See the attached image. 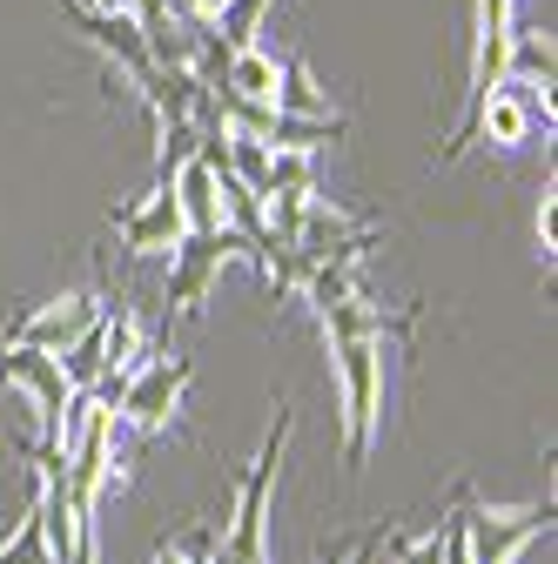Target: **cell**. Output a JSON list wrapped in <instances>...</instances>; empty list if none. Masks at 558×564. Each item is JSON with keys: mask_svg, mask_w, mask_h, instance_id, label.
I'll return each instance as SVG.
<instances>
[{"mask_svg": "<svg viewBox=\"0 0 558 564\" xmlns=\"http://www.w3.org/2000/svg\"><path fill=\"white\" fill-rule=\"evenodd\" d=\"M67 8V21H75L101 54H108V67H121V75L142 88V75H149V41H142V28H135V14L128 8H82V0H61Z\"/></svg>", "mask_w": 558, "mask_h": 564, "instance_id": "8992f818", "label": "cell"}, {"mask_svg": "<svg viewBox=\"0 0 558 564\" xmlns=\"http://www.w3.org/2000/svg\"><path fill=\"white\" fill-rule=\"evenodd\" d=\"M61 564H101V538H95V518H82L75 524V544H67V557Z\"/></svg>", "mask_w": 558, "mask_h": 564, "instance_id": "44dd1931", "label": "cell"}, {"mask_svg": "<svg viewBox=\"0 0 558 564\" xmlns=\"http://www.w3.org/2000/svg\"><path fill=\"white\" fill-rule=\"evenodd\" d=\"M310 188H316V162L303 149H269L262 195H310Z\"/></svg>", "mask_w": 558, "mask_h": 564, "instance_id": "2e32d148", "label": "cell"}, {"mask_svg": "<svg viewBox=\"0 0 558 564\" xmlns=\"http://www.w3.org/2000/svg\"><path fill=\"white\" fill-rule=\"evenodd\" d=\"M269 8H276V0H223V8H216V28H208V34H216L229 54H236V47H256Z\"/></svg>", "mask_w": 558, "mask_h": 564, "instance_id": "5bb4252c", "label": "cell"}, {"mask_svg": "<svg viewBox=\"0 0 558 564\" xmlns=\"http://www.w3.org/2000/svg\"><path fill=\"white\" fill-rule=\"evenodd\" d=\"M0 390H28L34 416H41V437L61 444V410L75 397V383L61 377L54 349H21V343H0Z\"/></svg>", "mask_w": 558, "mask_h": 564, "instance_id": "5b68a950", "label": "cell"}, {"mask_svg": "<svg viewBox=\"0 0 558 564\" xmlns=\"http://www.w3.org/2000/svg\"><path fill=\"white\" fill-rule=\"evenodd\" d=\"M82 8H121V0H82Z\"/></svg>", "mask_w": 558, "mask_h": 564, "instance_id": "cb8c5ba5", "label": "cell"}, {"mask_svg": "<svg viewBox=\"0 0 558 564\" xmlns=\"http://www.w3.org/2000/svg\"><path fill=\"white\" fill-rule=\"evenodd\" d=\"M451 511H458V524H464L471 564H518L525 544L551 538V498H545V505H525V511H492V505L471 498V484H458Z\"/></svg>", "mask_w": 558, "mask_h": 564, "instance_id": "7a4b0ae2", "label": "cell"}, {"mask_svg": "<svg viewBox=\"0 0 558 564\" xmlns=\"http://www.w3.org/2000/svg\"><path fill=\"white\" fill-rule=\"evenodd\" d=\"M189 383H195L189 357H149L121 390V423H135L142 437H162L175 423V410H182V397H189Z\"/></svg>", "mask_w": 558, "mask_h": 564, "instance_id": "277c9868", "label": "cell"}, {"mask_svg": "<svg viewBox=\"0 0 558 564\" xmlns=\"http://www.w3.org/2000/svg\"><path fill=\"white\" fill-rule=\"evenodd\" d=\"M384 551H390L397 564H444V518H438V531H431L425 544H410L397 524H384Z\"/></svg>", "mask_w": 558, "mask_h": 564, "instance_id": "d6986e66", "label": "cell"}, {"mask_svg": "<svg viewBox=\"0 0 558 564\" xmlns=\"http://www.w3.org/2000/svg\"><path fill=\"white\" fill-rule=\"evenodd\" d=\"M276 108H283V115H330V101H323V88L310 82V61H303V54H290V61H283V82H276Z\"/></svg>", "mask_w": 558, "mask_h": 564, "instance_id": "9a60e30c", "label": "cell"}, {"mask_svg": "<svg viewBox=\"0 0 558 564\" xmlns=\"http://www.w3.org/2000/svg\"><path fill=\"white\" fill-rule=\"evenodd\" d=\"M115 236H121V249L128 256H155V249H175V236H182V208H175V188H149V195H135V202H121L115 208Z\"/></svg>", "mask_w": 558, "mask_h": 564, "instance_id": "ba28073f", "label": "cell"}, {"mask_svg": "<svg viewBox=\"0 0 558 564\" xmlns=\"http://www.w3.org/2000/svg\"><path fill=\"white\" fill-rule=\"evenodd\" d=\"M330 349H336V383H343V464H351V477H364L377 416H384V343L343 336Z\"/></svg>", "mask_w": 558, "mask_h": 564, "instance_id": "6da1fadb", "label": "cell"}, {"mask_svg": "<svg viewBox=\"0 0 558 564\" xmlns=\"http://www.w3.org/2000/svg\"><path fill=\"white\" fill-rule=\"evenodd\" d=\"M95 310H101V290H75V296L47 303V310L14 316L0 343H21V349H54V357H61V349H67V343H75V336L95 323Z\"/></svg>", "mask_w": 558, "mask_h": 564, "instance_id": "52a82bcc", "label": "cell"}, {"mask_svg": "<svg viewBox=\"0 0 558 564\" xmlns=\"http://www.w3.org/2000/svg\"><path fill=\"white\" fill-rule=\"evenodd\" d=\"M202 149V121H162V149H155V182L169 188V175Z\"/></svg>", "mask_w": 558, "mask_h": 564, "instance_id": "ac0fdd59", "label": "cell"}, {"mask_svg": "<svg viewBox=\"0 0 558 564\" xmlns=\"http://www.w3.org/2000/svg\"><path fill=\"white\" fill-rule=\"evenodd\" d=\"M0 564H54V557H47V531H41V484H34V498H28L21 531L0 544Z\"/></svg>", "mask_w": 558, "mask_h": 564, "instance_id": "e0dca14e", "label": "cell"}, {"mask_svg": "<svg viewBox=\"0 0 558 564\" xmlns=\"http://www.w3.org/2000/svg\"><path fill=\"white\" fill-rule=\"evenodd\" d=\"M538 249H545V269H551V249H558V188L545 182V202H538Z\"/></svg>", "mask_w": 558, "mask_h": 564, "instance_id": "ffe728a7", "label": "cell"}, {"mask_svg": "<svg viewBox=\"0 0 558 564\" xmlns=\"http://www.w3.org/2000/svg\"><path fill=\"white\" fill-rule=\"evenodd\" d=\"M551 75H558V54H551V41H545L538 28H512V41H505V82L551 88Z\"/></svg>", "mask_w": 558, "mask_h": 564, "instance_id": "8fae6325", "label": "cell"}, {"mask_svg": "<svg viewBox=\"0 0 558 564\" xmlns=\"http://www.w3.org/2000/svg\"><path fill=\"white\" fill-rule=\"evenodd\" d=\"M417 316H425V303H404V310H384V303H371V296L316 310V323H323V336H330V343H343V336H371V343H410Z\"/></svg>", "mask_w": 558, "mask_h": 564, "instance_id": "9c48e42d", "label": "cell"}, {"mask_svg": "<svg viewBox=\"0 0 558 564\" xmlns=\"http://www.w3.org/2000/svg\"><path fill=\"white\" fill-rule=\"evenodd\" d=\"M229 256H249V242L229 223H216V229H182L175 236V262H169V290H162L169 296V316H202L208 282H216V269Z\"/></svg>", "mask_w": 558, "mask_h": 564, "instance_id": "3957f363", "label": "cell"}, {"mask_svg": "<svg viewBox=\"0 0 558 564\" xmlns=\"http://www.w3.org/2000/svg\"><path fill=\"white\" fill-rule=\"evenodd\" d=\"M155 564H182V551H175V544H162V551H155Z\"/></svg>", "mask_w": 558, "mask_h": 564, "instance_id": "603a6c76", "label": "cell"}, {"mask_svg": "<svg viewBox=\"0 0 558 564\" xmlns=\"http://www.w3.org/2000/svg\"><path fill=\"white\" fill-rule=\"evenodd\" d=\"M357 296H371L364 275H357V262L351 256H316V269L303 282V303L310 310H330V303H357Z\"/></svg>", "mask_w": 558, "mask_h": 564, "instance_id": "7c38bea8", "label": "cell"}, {"mask_svg": "<svg viewBox=\"0 0 558 564\" xmlns=\"http://www.w3.org/2000/svg\"><path fill=\"white\" fill-rule=\"evenodd\" d=\"M276 82H283L276 54H262V47H236L216 88H236V95H249V101H276Z\"/></svg>", "mask_w": 558, "mask_h": 564, "instance_id": "4fadbf2b", "label": "cell"}, {"mask_svg": "<svg viewBox=\"0 0 558 564\" xmlns=\"http://www.w3.org/2000/svg\"><path fill=\"white\" fill-rule=\"evenodd\" d=\"M169 188H175V208H182V229H216L223 223V188H216V169L202 155H189L169 175Z\"/></svg>", "mask_w": 558, "mask_h": 564, "instance_id": "30bf717a", "label": "cell"}, {"mask_svg": "<svg viewBox=\"0 0 558 564\" xmlns=\"http://www.w3.org/2000/svg\"><path fill=\"white\" fill-rule=\"evenodd\" d=\"M444 564H471V551H464V524H458V511H444Z\"/></svg>", "mask_w": 558, "mask_h": 564, "instance_id": "7402d4cb", "label": "cell"}]
</instances>
